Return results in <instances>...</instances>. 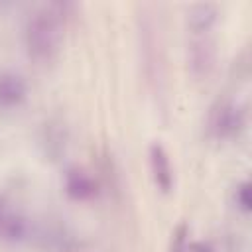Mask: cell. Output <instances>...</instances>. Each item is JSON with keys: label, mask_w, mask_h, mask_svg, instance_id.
<instances>
[{"label": "cell", "mask_w": 252, "mask_h": 252, "mask_svg": "<svg viewBox=\"0 0 252 252\" xmlns=\"http://www.w3.org/2000/svg\"><path fill=\"white\" fill-rule=\"evenodd\" d=\"M61 37V14H57L53 8L33 12L24 26V43L28 55L35 61H49L57 53Z\"/></svg>", "instance_id": "obj_1"}, {"label": "cell", "mask_w": 252, "mask_h": 252, "mask_svg": "<svg viewBox=\"0 0 252 252\" xmlns=\"http://www.w3.org/2000/svg\"><path fill=\"white\" fill-rule=\"evenodd\" d=\"M63 191L65 195L71 199V201H77V203H87V201H93L96 195H98V185L94 181V177L79 167V165H71L65 169L63 173Z\"/></svg>", "instance_id": "obj_2"}, {"label": "cell", "mask_w": 252, "mask_h": 252, "mask_svg": "<svg viewBox=\"0 0 252 252\" xmlns=\"http://www.w3.org/2000/svg\"><path fill=\"white\" fill-rule=\"evenodd\" d=\"M30 94L28 81L22 73L12 69L0 71V108L2 110H14L20 108Z\"/></svg>", "instance_id": "obj_3"}, {"label": "cell", "mask_w": 252, "mask_h": 252, "mask_svg": "<svg viewBox=\"0 0 252 252\" xmlns=\"http://www.w3.org/2000/svg\"><path fill=\"white\" fill-rule=\"evenodd\" d=\"M150 169H152V177L154 183L158 185V189L161 193H171L173 189V167H171V159L167 150L163 148V144L154 142L150 144Z\"/></svg>", "instance_id": "obj_4"}, {"label": "cell", "mask_w": 252, "mask_h": 252, "mask_svg": "<svg viewBox=\"0 0 252 252\" xmlns=\"http://www.w3.org/2000/svg\"><path fill=\"white\" fill-rule=\"evenodd\" d=\"M244 128V110L234 102H224L213 116L211 130L217 138H232Z\"/></svg>", "instance_id": "obj_5"}, {"label": "cell", "mask_w": 252, "mask_h": 252, "mask_svg": "<svg viewBox=\"0 0 252 252\" xmlns=\"http://www.w3.org/2000/svg\"><path fill=\"white\" fill-rule=\"evenodd\" d=\"M187 28L193 33H207L219 20V8L213 2H199L187 10Z\"/></svg>", "instance_id": "obj_6"}, {"label": "cell", "mask_w": 252, "mask_h": 252, "mask_svg": "<svg viewBox=\"0 0 252 252\" xmlns=\"http://www.w3.org/2000/svg\"><path fill=\"white\" fill-rule=\"evenodd\" d=\"M0 236L10 242V244H22L30 236V220L22 213H6L2 226H0Z\"/></svg>", "instance_id": "obj_7"}, {"label": "cell", "mask_w": 252, "mask_h": 252, "mask_svg": "<svg viewBox=\"0 0 252 252\" xmlns=\"http://www.w3.org/2000/svg\"><path fill=\"white\" fill-rule=\"evenodd\" d=\"M232 205L240 215L252 213V185L248 179H240L232 189Z\"/></svg>", "instance_id": "obj_8"}, {"label": "cell", "mask_w": 252, "mask_h": 252, "mask_svg": "<svg viewBox=\"0 0 252 252\" xmlns=\"http://www.w3.org/2000/svg\"><path fill=\"white\" fill-rule=\"evenodd\" d=\"M187 248H189V226L187 222H179L171 234L169 252H187Z\"/></svg>", "instance_id": "obj_9"}, {"label": "cell", "mask_w": 252, "mask_h": 252, "mask_svg": "<svg viewBox=\"0 0 252 252\" xmlns=\"http://www.w3.org/2000/svg\"><path fill=\"white\" fill-rule=\"evenodd\" d=\"M187 252H215V248H213L211 242L199 240V242H191L189 248H187Z\"/></svg>", "instance_id": "obj_10"}, {"label": "cell", "mask_w": 252, "mask_h": 252, "mask_svg": "<svg viewBox=\"0 0 252 252\" xmlns=\"http://www.w3.org/2000/svg\"><path fill=\"white\" fill-rule=\"evenodd\" d=\"M4 217H6V209H4V203L0 201V226H2V220H4Z\"/></svg>", "instance_id": "obj_11"}]
</instances>
